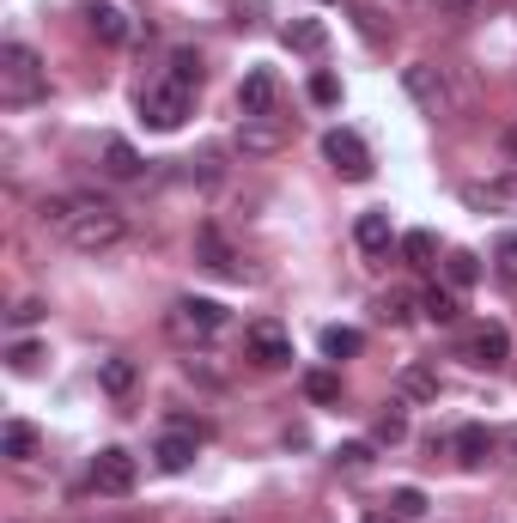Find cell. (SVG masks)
I'll use <instances>...</instances> for the list:
<instances>
[{"label": "cell", "instance_id": "1", "mask_svg": "<svg viewBox=\"0 0 517 523\" xmlns=\"http://www.w3.org/2000/svg\"><path fill=\"white\" fill-rule=\"evenodd\" d=\"M122 232H128L122 207H110V201H98V195H67V226H61V238H67L73 250L98 256V250L122 244Z\"/></svg>", "mask_w": 517, "mask_h": 523}, {"label": "cell", "instance_id": "2", "mask_svg": "<svg viewBox=\"0 0 517 523\" xmlns=\"http://www.w3.org/2000/svg\"><path fill=\"white\" fill-rule=\"evenodd\" d=\"M49 92V73H43V55L31 43H0V104L7 110H25Z\"/></svg>", "mask_w": 517, "mask_h": 523}, {"label": "cell", "instance_id": "3", "mask_svg": "<svg viewBox=\"0 0 517 523\" xmlns=\"http://www.w3.org/2000/svg\"><path fill=\"white\" fill-rule=\"evenodd\" d=\"M165 329H171V341L201 347V341H213L219 329H226V305H219V298H177V305L165 311Z\"/></svg>", "mask_w": 517, "mask_h": 523}, {"label": "cell", "instance_id": "4", "mask_svg": "<svg viewBox=\"0 0 517 523\" xmlns=\"http://www.w3.org/2000/svg\"><path fill=\"white\" fill-rule=\"evenodd\" d=\"M189 110H195V92L177 86V80H159V86H146V92H140V116H146V128H159V134L183 128Z\"/></svg>", "mask_w": 517, "mask_h": 523}, {"label": "cell", "instance_id": "5", "mask_svg": "<svg viewBox=\"0 0 517 523\" xmlns=\"http://www.w3.org/2000/svg\"><path fill=\"white\" fill-rule=\"evenodd\" d=\"M402 86H408V98H414L426 116H451V110H457V98H451V80H445V67H432V61H414V67H402Z\"/></svg>", "mask_w": 517, "mask_h": 523}, {"label": "cell", "instance_id": "6", "mask_svg": "<svg viewBox=\"0 0 517 523\" xmlns=\"http://www.w3.org/2000/svg\"><path fill=\"white\" fill-rule=\"evenodd\" d=\"M244 359L250 365H262V371H280V365H292V335L280 329V323H250L244 329Z\"/></svg>", "mask_w": 517, "mask_h": 523}, {"label": "cell", "instance_id": "7", "mask_svg": "<svg viewBox=\"0 0 517 523\" xmlns=\"http://www.w3.org/2000/svg\"><path fill=\"white\" fill-rule=\"evenodd\" d=\"M323 159H329L347 183H365V177H372V153H365V140H359L353 128H329V134H323Z\"/></svg>", "mask_w": 517, "mask_h": 523}, {"label": "cell", "instance_id": "8", "mask_svg": "<svg viewBox=\"0 0 517 523\" xmlns=\"http://www.w3.org/2000/svg\"><path fill=\"white\" fill-rule=\"evenodd\" d=\"M286 140H292V128L280 116H244L238 122V153L244 159H268V153H280Z\"/></svg>", "mask_w": 517, "mask_h": 523}, {"label": "cell", "instance_id": "9", "mask_svg": "<svg viewBox=\"0 0 517 523\" xmlns=\"http://www.w3.org/2000/svg\"><path fill=\"white\" fill-rule=\"evenodd\" d=\"M92 487H98L104 499H122V493L134 487V457L122 451V444H110V451L92 457Z\"/></svg>", "mask_w": 517, "mask_h": 523}, {"label": "cell", "instance_id": "10", "mask_svg": "<svg viewBox=\"0 0 517 523\" xmlns=\"http://www.w3.org/2000/svg\"><path fill=\"white\" fill-rule=\"evenodd\" d=\"M463 201L475 213H517V177H487V183H463Z\"/></svg>", "mask_w": 517, "mask_h": 523}, {"label": "cell", "instance_id": "11", "mask_svg": "<svg viewBox=\"0 0 517 523\" xmlns=\"http://www.w3.org/2000/svg\"><path fill=\"white\" fill-rule=\"evenodd\" d=\"M195 444H201V432H189V426L177 420V426L153 444V457H159V469H165V475H183V469L195 463Z\"/></svg>", "mask_w": 517, "mask_h": 523}, {"label": "cell", "instance_id": "12", "mask_svg": "<svg viewBox=\"0 0 517 523\" xmlns=\"http://www.w3.org/2000/svg\"><path fill=\"white\" fill-rule=\"evenodd\" d=\"M274 98H280L274 73H268V67H250L244 86H238V110H244V116H274Z\"/></svg>", "mask_w": 517, "mask_h": 523}, {"label": "cell", "instance_id": "13", "mask_svg": "<svg viewBox=\"0 0 517 523\" xmlns=\"http://www.w3.org/2000/svg\"><path fill=\"white\" fill-rule=\"evenodd\" d=\"M195 256H201V268H213V274H244L238 256H232V244L219 238L213 226H195Z\"/></svg>", "mask_w": 517, "mask_h": 523}, {"label": "cell", "instance_id": "14", "mask_svg": "<svg viewBox=\"0 0 517 523\" xmlns=\"http://www.w3.org/2000/svg\"><path fill=\"white\" fill-rule=\"evenodd\" d=\"M469 359H475V365H505V359H511V335H505V323H481V329L469 335Z\"/></svg>", "mask_w": 517, "mask_h": 523}, {"label": "cell", "instance_id": "15", "mask_svg": "<svg viewBox=\"0 0 517 523\" xmlns=\"http://www.w3.org/2000/svg\"><path fill=\"white\" fill-rule=\"evenodd\" d=\"M86 25H92L98 43H128V13L116 7V0H92V7H86Z\"/></svg>", "mask_w": 517, "mask_h": 523}, {"label": "cell", "instance_id": "16", "mask_svg": "<svg viewBox=\"0 0 517 523\" xmlns=\"http://www.w3.org/2000/svg\"><path fill=\"white\" fill-rule=\"evenodd\" d=\"M396 396H402V402H438V371L420 365V359L402 365V371H396Z\"/></svg>", "mask_w": 517, "mask_h": 523}, {"label": "cell", "instance_id": "17", "mask_svg": "<svg viewBox=\"0 0 517 523\" xmlns=\"http://www.w3.org/2000/svg\"><path fill=\"white\" fill-rule=\"evenodd\" d=\"M353 244H359L365 256H384V250H390V213H359Z\"/></svg>", "mask_w": 517, "mask_h": 523}, {"label": "cell", "instance_id": "18", "mask_svg": "<svg viewBox=\"0 0 517 523\" xmlns=\"http://www.w3.org/2000/svg\"><path fill=\"white\" fill-rule=\"evenodd\" d=\"M280 43H286L292 55H323V43H329V31H323L317 19H292V25L280 31Z\"/></svg>", "mask_w": 517, "mask_h": 523}, {"label": "cell", "instance_id": "19", "mask_svg": "<svg viewBox=\"0 0 517 523\" xmlns=\"http://www.w3.org/2000/svg\"><path fill=\"white\" fill-rule=\"evenodd\" d=\"M104 177H116V183H128V177H140V153L122 140V134H110L104 140Z\"/></svg>", "mask_w": 517, "mask_h": 523}, {"label": "cell", "instance_id": "20", "mask_svg": "<svg viewBox=\"0 0 517 523\" xmlns=\"http://www.w3.org/2000/svg\"><path fill=\"white\" fill-rule=\"evenodd\" d=\"M493 444H499V438H493L487 426H463V432H457V463H463V469H481Z\"/></svg>", "mask_w": 517, "mask_h": 523}, {"label": "cell", "instance_id": "21", "mask_svg": "<svg viewBox=\"0 0 517 523\" xmlns=\"http://www.w3.org/2000/svg\"><path fill=\"white\" fill-rule=\"evenodd\" d=\"M414 305H420V298H414V292H402V286H390V292L378 298V323H390V329H408V323H414Z\"/></svg>", "mask_w": 517, "mask_h": 523}, {"label": "cell", "instance_id": "22", "mask_svg": "<svg viewBox=\"0 0 517 523\" xmlns=\"http://www.w3.org/2000/svg\"><path fill=\"white\" fill-rule=\"evenodd\" d=\"M445 280H451V292H469L481 280V256L475 250H451L445 256Z\"/></svg>", "mask_w": 517, "mask_h": 523}, {"label": "cell", "instance_id": "23", "mask_svg": "<svg viewBox=\"0 0 517 523\" xmlns=\"http://www.w3.org/2000/svg\"><path fill=\"white\" fill-rule=\"evenodd\" d=\"M0 451H7L13 463H31V457H37V426H25V420H13L7 432H0Z\"/></svg>", "mask_w": 517, "mask_h": 523}, {"label": "cell", "instance_id": "24", "mask_svg": "<svg viewBox=\"0 0 517 523\" xmlns=\"http://www.w3.org/2000/svg\"><path fill=\"white\" fill-rule=\"evenodd\" d=\"M98 384H104V396H128V390H134V359H122V353L104 359V365H98Z\"/></svg>", "mask_w": 517, "mask_h": 523}, {"label": "cell", "instance_id": "25", "mask_svg": "<svg viewBox=\"0 0 517 523\" xmlns=\"http://www.w3.org/2000/svg\"><path fill=\"white\" fill-rule=\"evenodd\" d=\"M420 311H426V317H432L438 329H451V323L463 317V305H457V292H438V286H432V292L420 298Z\"/></svg>", "mask_w": 517, "mask_h": 523}, {"label": "cell", "instance_id": "26", "mask_svg": "<svg viewBox=\"0 0 517 523\" xmlns=\"http://www.w3.org/2000/svg\"><path fill=\"white\" fill-rule=\"evenodd\" d=\"M305 396L323 402V408H335V402H341V378H335L329 365H317V371H305Z\"/></svg>", "mask_w": 517, "mask_h": 523}, {"label": "cell", "instance_id": "27", "mask_svg": "<svg viewBox=\"0 0 517 523\" xmlns=\"http://www.w3.org/2000/svg\"><path fill=\"white\" fill-rule=\"evenodd\" d=\"M359 347H365V335H359V329H341V323H335V329H323V359H353Z\"/></svg>", "mask_w": 517, "mask_h": 523}, {"label": "cell", "instance_id": "28", "mask_svg": "<svg viewBox=\"0 0 517 523\" xmlns=\"http://www.w3.org/2000/svg\"><path fill=\"white\" fill-rule=\"evenodd\" d=\"M493 274H499L505 286H517V232H499V238H493Z\"/></svg>", "mask_w": 517, "mask_h": 523}, {"label": "cell", "instance_id": "29", "mask_svg": "<svg viewBox=\"0 0 517 523\" xmlns=\"http://www.w3.org/2000/svg\"><path fill=\"white\" fill-rule=\"evenodd\" d=\"M432 256H438V238L432 232H408L402 238V262L408 268H432Z\"/></svg>", "mask_w": 517, "mask_h": 523}, {"label": "cell", "instance_id": "30", "mask_svg": "<svg viewBox=\"0 0 517 523\" xmlns=\"http://www.w3.org/2000/svg\"><path fill=\"white\" fill-rule=\"evenodd\" d=\"M372 438H378V444H402V438H408V414H402V408L390 402V408H384V414L372 420Z\"/></svg>", "mask_w": 517, "mask_h": 523}, {"label": "cell", "instance_id": "31", "mask_svg": "<svg viewBox=\"0 0 517 523\" xmlns=\"http://www.w3.org/2000/svg\"><path fill=\"white\" fill-rule=\"evenodd\" d=\"M171 80L189 86V92L201 86V55H195V49H177V55H171Z\"/></svg>", "mask_w": 517, "mask_h": 523}, {"label": "cell", "instance_id": "32", "mask_svg": "<svg viewBox=\"0 0 517 523\" xmlns=\"http://www.w3.org/2000/svg\"><path fill=\"white\" fill-rule=\"evenodd\" d=\"M372 444H341V451H335V469H347V475H365V469H372Z\"/></svg>", "mask_w": 517, "mask_h": 523}, {"label": "cell", "instance_id": "33", "mask_svg": "<svg viewBox=\"0 0 517 523\" xmlns=\"http://www.w3.org/2000/svg\"><path fill=\"white\" fill-rule=\"evenodd\" d=\"M390 511L414 523V517H426V493H420V487H396V493H390Z\"/></svg>", "mask_w": 517, "mask_h": 523}, {"label": "cell", "instance_id": "34", "mask_svg": "<svg viewBox=\"0 0 517 523\" xmlns=\"http://www.w3.org/2000/svg\"><path fill=\"white\" fill-rule=\"evenodd\" d=\"M37 359H43V347H37V341H13V353H7V365H13V371H37Z\"/></svg>", "mask_w": 517, "mask_h": 523}, {"label": "cell", "instance_id": "35", "mask_svg": "<svg viewBox=\"0 0 517 523\" xmlns=\"http://www.w3.org/2000/svg\"><path fill=\"white\" fill-rule=\"evenodd\" d=\"M232 13H238V25H262L268 19V0H232Z\"/></svg>", "mask_w": 517, "mask_h": 523}, {"label": "cell", "instance_id": "36", "mask_svg": "<svg viewBox=\"0 0 517 523\" xmlns=\"http://www.w3.org/2000/svg\"><path fill=\"white\" fill-rule=\"evenodd\" d=\"M311 98H317V104H341V86H335V73H317V80H311Z\"/></svg>", "mask_w": 517, "mask_h": 523}, {"label": "cell", "instance_id": "37", "mask_svg": "<svg viewBox=\"0 0 517 523\" xmlns=\"http://www.w3.org/2000/svg\"><path fill=\"white\" fill-rule=\"evenodd\" d=\"M37 317H43V305H37V298H25V305H13V323H19V329H25V323H37Z\"/></svg>", "mask_w": 517, "mask_h": 523}, {"label": "cell", "instance_id": "38", "mask_svg": "<svg viewBox=\"0 0 517 523\" xmlns=\"http://www.w3.org/2000/svg\"><path fill=\"white\" fill-rule=\"evenodd\" d=\"M445 13H475V7H487V0H438Z\"/></svg>", "mask_w": 517, "mask_h": 523}, {"label": "cell", "instance_id": "39", "mask_svg": "<svg viewBox=\"0 0 517 523\" xmlns=\"http://www.w3.org/2000/svg\"><path fill=\"white\" fill-rule=\"evenodd\" d=\"M499 146H505L511 159H517V122H511V128H499Z\"/></svg>", "mask_w": 517, "mask_h": 523}, {"label": "cell", "instance_id": "40", "mask_svg": "<svg viewBox=\"0 0 517 523\" xmlns=\"http://www.w3.org/2000/svg\"><path fill=\"white\" fill-rule=\"evenodd\" d=\"M365 523H396V511H390V517H384V511H372V517H365Z\"/></svg>", "mask_w": 517, "mask_h": 523}, {"label": "cell", "instance_id": "41", "mask_svg": "<svg viewBox=\"0 0 517 523\" xmlns=\"http://www.w3.org/2000/svg\"><path fill=\"white\" fill-rule=\"evenodd\" d=\"M104 523H140V517H104Z\"/></svg>", "mask_w": 517, "mask_h": 523}, {"label": "cell", "instance_id": "42", "mask_svg": "<svg viewBox=\"0 0 517 523\" xmlns=\"http://www.w3.org/2000/svg\"><path fill=\"white\" fill-rule=\"evenodd\" d=\"M511 451H517V432H511Z\"/></svg>", "mask_w": 517, "mask_h": 523}, {"label": "cell", "instance_id": "43", "mask_svg": "<svg viewBox=\"0 0 517 523\" xmlns=\"http://www.w3.org/2000/svg\"><path fill=\"white\" fill-rule=\"evenodd\" d=\"M219 523H238V517H219Z\"/></svg>", "mask_w": 517, "mask_h": 523}, {"label": "cell", "instance_id": "44", "mask_svg": "<svg viewBox=\"0 0 517 523\" xmlns=\"http://www.w3.org/2000/svg\"><path fill=\"white\" fill-rule=\"evenodd\" d=\"M323 7H329V0H323Z\"/></svg>", "mask_w": 517, "mask_h": 523}]
</instances>
